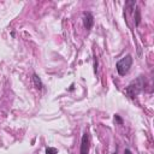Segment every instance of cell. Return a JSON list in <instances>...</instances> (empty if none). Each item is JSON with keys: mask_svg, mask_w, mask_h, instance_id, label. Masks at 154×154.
Wrapping results in <instances>:
<instances>
[{"mask_svg": "<svg viewBox=\"0 0 154 154\" xmlns=\"http://www.w3.org/2000/svg\"><path fill=\"white\" fill-rule=\"evenodd\" d=\"M88 153H89V135L88 132H84L82 135V140H81L80 154H88Z\"/></svg>", "mask_w": 154, "mask_h": 154, "instance_id": "3957f363", "label": "cell"}, {"mask_svg": "<svg viewBox=\"0 0 154 154\" xmlns=\"http://www.w3.org/2000/svg\"><path fill=\"white\" fill-rule=\"evenodd\" d=\"M32 80H33V83H34V86H35V88L39 89V90L42 89V87H43L42 81H41V78L39 77V75H38V74H33Z\"/></svg>", "mask_w": 154, "mask_h": 154, "instance_id": "5b68a950", "label": "cell"}, {"mask_svg": "<svg viewBox=\"0 0 154 154\" xmlns=\"http://www.w3.org/2000/svg\"><path fill=\"white\" fill-rule=\"evenodd\" d=\"M125 6L128 7V10H129L130 12H132V11L135 10L136 1H135V0H131V1H126V3H125Z\"/></svg>", "mask_w": 154, "mask_h": 154, "instance_id": "52a82bcc", "label": "cell"}, {"mask_svg": "<svg viewBox=\"0 0 154 154\" xmlns=\"http://www.w3.org/2000/svg\"><path fill=\"white\" fill-rule=\"evenodd\" d=\"M115 120L118 123V124H123V119H122V118L119 117V116H118V115H115Z\"/></svg>", "mask_w": 154, "mask_h": 154, "instance_id": "9c48e42d", "label": "cell"}, {"mask_svg": "<svg viewBox=\"0 0 154 154\" xmlns=\"http://www.w3.org/2000/svg\"><path fill=\"white\" fill-rule=\"evenodd\" d=\"M124 154H132V153H131L130 149H125V151H124Z\"/></svg>", "mask_w": 154, "mask_h": 154, "instance_id": "30bf717a", "label": "cell"}, {"mask_svg": "<svg viewBox=\"0 0 154 154\" xmlns=\"http://www.w3.org/2000/svg\"><path fill=\"white\" fill-rule=\"evenodd\" d=\"M113 154H117V151H116V152H115V153H113Z\"/></svg>", "mask_w": 154, "mask_h": 154, "instance_id": "8fae6325", "label": "cell"}, {"mask_svg": "<svg viewBox=\"0 0 154 154\" xmlns=\"http://www.w3.org/2000/svg\"><path fill=\"white\" fill-rule=\"evenodd\" d=\"M132 65V57L130 54H126L125 57H123L120 60L117 61L116 64V69H117V72L119 74L120 76H125Z\"/></svg>", "mask_w": 154, "mask_h": 154, "instance_id": "7a4b0ae2", "label": "cell"}, {"mask_svg": "<svg viewBox=\"0 0 154 154\" xmlns=\"http://www.w3.org/2000/svg\"><path fill=\"white\" fill-rule=\"evenodd\" d=\"M46 154H58V149L54 147H47L46 148Z\"/></svg>", "mask_w": 154, "mask_h": 154, "instance_id": "ba28073f", "label": "cell"}, {"mask_svg": "<svg viewBox=\"0 0 154 154\" xmlns=\"http://www.w3.org/2000/svg\"><path fill=\"white\" fill-rule=\"evenodd\" d=\"M145 86H146V78L143 76H138L136 80H134L125 88V94L129 97H131V99H134L145 89Z\"/></svg>", "mask_w": 154, "mask_h": 154, "instance_id": "6da1fadb", "label": "cell"}, {"mask_svg": "<svg viewBox=\"0 0 154 154\" xmlns=\"http://www.w3.org/2000/svg\"><path fill=\"white\" fill-rule=\"evenodd\" d=\"M83 25L87 30H90L94 25V16L90 12H83Z\"/></svg>", "mask_w": 154, "mask_h": 154, "instance_id": "277c9868", "label": "cell"}, {"mask_svg": "<svg viewBox=\"0 0 154 154\" xmlns=\"http://www.w3.org/2000/svg\"><path fill=\"white\" fill-rule=\"evenodd\" d=\"M141 23V11H140V9L136 7L135 9V25L136 27H138Z\"/></svg>", "mask_w": 154, "mask_h": 154, "instance_id": "8992f818", "label": "cell"}]
</instances>
